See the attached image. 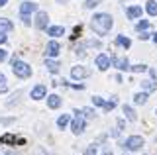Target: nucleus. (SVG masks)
<instances>
[{
  "label": "nucleus",
  "mask_w": 157,
  "mask_h": 155,
  "mask_svg": "<svg viewBox=\"0 0 157 155\" xmlns=\"http://www.w3.org/2000/svg\"><path fill=\"white\" fill-rule=\"evenodd\" d=\"M114 26V20H112L110 14H94L90 20V28L94 30V33H98V36H106L108 32H110V28Z\"/></svg>",
  "instance_id": "nucleus-1"
},
{
  "label": "nucleus",
  "mask_w": 157,
  "mask_h": 155,
  "mask_svg": "<svg viewBox=\"0 0 157 155\" xmlns=\"http://www.w3.org/2000/svg\"><path fill=\"white\" fill-rule=\"evenodd\" d=\"M12 71H14L16 77H20V79H28V77L32 75V67H29L28 63H24V61H18L16 57H14V61H12Z\"/></svg>",
  "instance_id": "nucleus-2"
},
{
  "label": "nucleus",
  "mask_w": 157,
  "mask_h": 155,
  "mask_svg": "<svg viewBox=\"0 0 157 155\" xmlns=\"http://www.w3.org/2000/svg\"><path fill=\"white\" fill-rule=\"evenodd\" d=\"M124 147L130 149V151H137V149L144 147V138H141V135H130V138L126 139Z\"/></svg>",
  "instance_id": "nucleus-3"
},
{
  "label": "nucleus",
  "mask_w": 157,
  "mask_h": 155,
  "mask_svg": "<svg viewBox=\"0 0 157 155\" xmlns=\"http://www.w3.org/2000/svg\"><path fill=\"white\" fill-rule=\"evenodd\" d=\"M71 130H73V134H77V135L85 132V118L78 114V110H77V118L73 120V124H71Z\"/></svg>",
  "instance_id": "nucleus-4"
},
{
  "label": "nucleus",
  "mask_w": 157,
  "mask_h": 155,
  "mask_svg": "<svg viewBox=\"0 0 157 155\" xmlns=\"http://www.w3.org/2000/svg\"><path fill=\"white\" fill-rule=\"evenodd\" d=\"M94 63H96L98 71H106L108 67H110V57H108V55H104V53H100V55H96Z\"/></svg>",
  "instance_id": "nucleus-5"
},
{
  "label": "nucleus",
  "mask_w": 157,
  "mask_h": 155,
  "mask_svg": "<svg viewBox=\"0 0 157 155\" xmlns=\"http://www.w3.org/2000/svg\"><path fill=\"white\" fill-rule=\"evenodd\" d=\"M47 20H49L47 12H37V16H36V28L45 30V28H47Z\"/></svg>",
  "instance_id": "nucleus-6"
},
{
  "label": "nucleus",
  "mask_w": 157,
  "mask_h": 155,
  "mask_svg": "<svg viewBox=\"0 0 157 155\" xmlns=\"http://www.w3.org/2000/svg\"><path fill=\"white\" fill-rule=\"evenodd\" d=\"M59 51H61V45H59L57 41H49V43H47V47H45L47 57H57Z\"/></svg>",
  "instance_id": "nucleus-7"
},
{
  "label": "nucleus",
  "mask_w": 157,
  "mask_h": 155,
  "mask_svg": "<svg viewBox=\"0 0 157 155\" xmlns=\"http://www.w3.org/2000/svg\"><path fill=\"white\" fill-rule=\"evenodd\" d=\"M90 75V71L85 69V67H73L71 69V77L73 79H85V77Z\"/></svg>",
  "instance_id": "nucleus-8"
},
{
  "label": "nucleus",
  "mask_w": 157,
  "mask_h": 155,
  "mask_svg": "<svg viewBox=\"0 0 157 155\" xmlns=\"http://www.w3.org/2000/svg\"><path fill=\"white\" fill-rule=\"evenodd\" d=\"M32 12H37V4L36 2H24L22 6H20V14H26V16H29Z\"/></svg>",
  "instance_id": "nucleus-9"
},
{
  "label": "nucleus",
  "mask_w": 157,
  "mask_h": 155,
  "mask_svg": "<svg viewBox=\"0 0 157 155\" xmlns=\"http://www.w3.org/2000/svg\"><path fill=\"white\" fill-rule=\"evenodd\" d=\"M112 63H114V67L120 69V71H130V63H128V59H124V57H114Z\"/></svg>",
  "instance_id": "nucleus-10"
},
{
  "label": "nucleus",
  "mask_w": 157,
  "mask_h": 155,
  "mask_svg": "<svg viewBox=\"0 0 157 155\" xmlns=\"http://www.w3.org/2000/svg\"><path fill=\"white\" fill-rule=\"evenodd\" d=\"M45 93H47V89L43 85H37L36 89L32 90V98L33 100H39V98H43V96H45Z\"/></svg>",
  "instance_id": "nucleus-11"
},
{
  "label": "nucleus",
  "mask_w": 157,
  "mask_h": 155,
  "mask_svg": "<svg viewBox=\"0 0 157 155\" xmlns=\"http://www.w3.org/2000/svg\"><path fill=\"white\" fill-rule=\"evenodd\" d=\"M126 16L130 18V20H136V18L141 16V6H130L126 10Z\"/></svg>",
  "instance_id": "nucleus-12"
},
{
  "label": "nucleus",
  "mask_w": 157,
  "mask_h": 155,
  "mask_svg": "<svg viewBox=\"0 0 157 155\" xmlns=\"http://www.w3.org/2000/svg\"><path fill=\"white\" fill-rule=\"evenodd\" d=\"M47 106L51 110H55L61 106V96H57V94H51V96H47Z\"/></svg>",
  "instance_id": "nucleus-13"
},
{
  "label": "nucleus",
  "mask_w": 157,
  "mask_h": 155,
  "mask_svg": "<svg viewBox=\"0 0 157 155\" xmlns=\"http://www.w3.org/2000/svg\"><path fill=\"white\" fill-rule=\"evenodd\" d=\"M65 33V30H63V26H51L47 28V36H53V37H59Z\"/></svg>",
  "instance_id": "nucleus-14"
},
{
  "label": "nucleus",
  "mask_w": 157,
  "mask_h": 155,
  "mask_svg": "<svg viewBox=\"0 0 157 155\" xmlns=\"http://www.w3.org/2000/svg\"><path fill=\"white\" fill-rule=\"evenodd\" d=\"M24 143V139H16V135H12V134H4L2 138H0V143Z\"/></svg>",
  "instance_id": "nucleus-15"
},
{
  "label": "nucleus",
  "mask_w": 157,
  "mask_h": 155,
  "mask_svg": "<svg viewBox=\"0 0 157 155\" xmlns=\"http://www.w3.org/2000/svg\"><path fill=\"white\" fill-rule=\"evenodd\" d=\"M14 24L8 20V18H0V32H12Z\"/></svg>",
  "instance_id": "nucleus-16"
},
{
  "label": "nucleus",
  "mask_w": 157,
  "mask_h": 155,
  "mask_svg": "<svg viewBox=\"0 0 157 155\" xmlns=\"http://www.w3.org/2000/svg\"><path fill=\"white\" fill-rule=\"evenodd\" d=\"M145 10H147L149 16H157V0H147Z\"/></svg>",
  "instance_id": "nucleus-17"
},
{
  "label": "nucleus",
  "mask_w": 157,
  "mask_h": 155,
  "mask_svg": "<svg viewBox=\"0 0 157 155\" xmlns=\"http://www.w3.org/2000/svg\"><path fill=\"white\" fill-rule=\"evenodd\" d=\"M45 67H47V71H49V73H53V75H55L61 65H59L57 61H53V59H47V61H45Z\"/></svg>",
  "instance_id": "nucleus-18"
},
{
  "label": "nucleus",
  "mask_w": 157,
  "mask_h": 155,
  "mask_svg": "<svg viewBox=\"0 0 157 155\" xmlns=\"http://www.w3.org/2000/svg\"><path fill=\"white\" fill-rule=\"evenodd\" d=\"M124 114H126V118L130 120V122H136L137 120V116L134 112V108H130V106H124Z\"/></svg>",
  "instance_id": "nucleus-19"
},
{
  "label": "nucleus",
  "mask_w": 157,
  "mask_h": 155,
  "mask_svg": "<svg viewBox=\"0 0 157 155\" xmlns=\"http://www.w3.org/2000/svg\"><path fill=\"white\" fill-rule=\"evenodd\" d=\"M69 120H71V118H69V114H63V116H59V120H57V126H59L61 130H65L67 126H69Z\"/></svg>",
  "instance_id": "nucleus-20"
},
{
  "label": "nucleus",
  "mask_w": 157,
  "mask_h": 155,
  "mask_svg": "<svg viewBox=\"0 0 157 155\" xmlns=\"http://www.w3.org/2000/svg\"><path fill=\"white\" fill-rule=\"evenodd\" d=\"M116 45H120V47H126V49H128V47L132 45V41L128 40V37H124V36H118V37H116Z\"/></svg>",
  "instance_id": "nucleus-21"
},
{
  "label": "nucleus",
  "mask_w": 157,
  "mask_h": 155,
  "mask_svg": "<svg viewBox=\"0 0 157 155\" xmlns=\"http://www.w3.org/2000/svg\"><path fill=\"white\" fill-rule=\"evenodd\" d=\"M116 104H118V98H116V96H112V100L104 102V106H102V108H104L106 112H110V110H114V108H116Z\"/></svg>",
  "instance_id": "nucleus-22"
},
{
  "label": "nucleus",
  "mask_w": 157,
  "mask_h": 155,
  "mask_svg": "<svg viewBox=\"0 0 157 155\" xmlns=\"http://www.w3.org/2000/svg\"><path fill=\"white\" fill-rule=\"evenodd\" d=\"M134 102L136 104H145L147 102V93H137L134 96Z\"/></svg>",
  "instance_id": "nucleus-23"
},
{
  "label": "nucleus",
  "mask_w": 157,
  "mask_h": 155,
  "mask_svg": "<svg viewBox=\"0 0 157 155\" xmlns=\"http://www.w3.org/2000/svg\"><path fill=\"white\" fill-rule=\"evenodd\" d=\"M141 86H144L145 93H153V90L157 89V83H153V81H145V83L141 85Z\"/></svg>",
  "instance_id": "nucleus-24"
},
{
  "label": "nucleus",
  "mask_w": 157,
  "mask_h": 155,
  "mask_svg": "<svg viewBox=\"0 0 157 155\" xmlns=\"http://www.w3.org/2000/svg\"><path fill=\"white\" fill-rule=\"evenodd\" d=\"M147 28H149V22H147V20H141V22H137L136 30L137 32H144V30H147Z\"/></svg>",
  "instance_id": "nucleus-25"
},
{
  "label": "nucleus",
  "mask_w": 157,
  "mask_h": 155,
  "mask_svg": "<svg viewBox=\"0 0 157 155\" xmlns=\"http://www.w3.org/2000/svg\"><path fill=\"white\" fill-rule=\"evenodd\" d=\"M130 71H134V73H144V71H147V67H145V65H134V67H130Z\"/></svg>",
  "instance_id": "nucleus-26"
},
{
  "label": "nucleus",
  "mask_w": 157,
  "mask_h": 155,
  "mask_svg": "<svg viewBox=\"0 0 157 155\" xmlns=\"http://www.w3.org/2000/svg\"><path fill=\"white\" fill-rule=\"evenodd\" d=\"M98 4H100V0H86L85 8H94V6H98Z\"/></svg>",
  "instance_id": "nucleus-27"
},
{
  "label": "nucleus",
  "mask_w": 157,
  "mask_h": 155,
  "mask_svg": "<svg viewBox=\"0 0 157 155\" xmlns=\"http://www.w3.org/2000/svg\"><path fill=\"white\" fill-rule=\"evenodd\" d=\"M92 104L94 106H104V100H102L100 96H92Z\"/></svg>",
  "instance_id": "nucleus-28"
},
{
  "label": "nucleus",
  "mask_w": 157,
  "mask_h": 155,
  "mask_svg": "<svg viewBox=\"0 0 157 155\" xmlns=\"http://www.w3.org/2000/svg\"><path fill=\"white\" fill-rule=\"evenodd\" d=\"M85 155H96V147H94V145L86 147V149H85Z\"/></svg>",
  "instance_id": "nucleus-29"
},
{
  "label": "nucleus",
  "mask_w": 157,
  "mask_h": 155,
  "mask_svg": "<svg viewBox=\"0 0 157 155\" xmlns=\"http://www.w3.org/2000/svg\"><path fill=\"white\" fill-rule=\"evenodd\" d=\"M81 112H82V114H86L88 118H94V110H90V108H82Z\"/></svg>",
  "instance_id": "nucleus-30"
},
{
  "label": "nucleus",
  "mask_w": 157,
  "mask_h": 155,
  "mask_svg": "<svg viewBox=\"0 0 157 155\" xmlns=\"http://www.w3.org/2000/svg\"><path fill=\"white\" fill-rule=\"evenodd\" d=\"M6 57H8V51L0 49V63H2V61H6Z\"/></svg>",
  "instance_id": "nucleus-31"
},
{
  "label": "nucleus",
  "mask_w": 157,
  "mask_h": 155,
  "mask_svg": "<svg viewBox=\"0 0 157 155\" xmlns=\"http://www.w3.org/2000/svg\"><path fill=\"white\" fill-rule=\"evenodd\" d=\"M22 20H24V24H26V26H29V24H32V20H29V16H26V14H22Z\"/></svg>",
  "instance_id": "nucleus-32"
},
{
  "label": "nucleus",
  "mask_w": 157,
  "mask_h": 155,
  "mask_svg": "<svg viewBox=\"0 0 157 155\" xmlns=\"http://www.w3.org/2000/svg\"><path fill=\"white\" fill-rule=\"evenodd\" d=\"M0 86H6V77H4V73H0Z\"/></svg>",
  "instance_id": "nucleus-33"
},
{
  "label": "nucleus",
  "mask_w": 157,
  "mask_h": 155,
  "mask_svg": "<svg viewBox=\"0 0 157 155\" xmlns=\"http://www.w3.org/2000/svg\"><path fill=\"white\" fill-rule=\"evenodd\" d=\"M149 36H151V33H147V32H141V36H140V40H149Z\"/></svg>",
  "instance_id": "nucleus-34"
},
{
  "label": "nucleus",
  "mask_w": 157,
  "mask_h": 155,
  "mask_svg": "<svg viewBox=\"0 0 157 155\" xmlns=\"http://www.w3.org/2000/svg\"><path fill=\"white\" fill-rule=\"evenodd\" d=\"M0 43H6V36H4L2 32H0Z\"/></svg>",
  "instance_id": "nucleus-35"
},
{
  "label": "nucleus",
  "mask_w": 157,
  "mask_h": 155,
  "mask_svg": "<svg viewBox=\"0 0 157 155\" xmlns=\"http://www.w3.org/2000/svg\"><path fill=\"white\" fill-rule=\"evenodd\" d=\"M102 155H114V153H112V151H110V149H106V151H104V153H102Z\"/></svg>",
  "instance_id": "nucleus-36"
},
{
  "label": "nucleus",
  "mask_w": 157,
  "mask_h": 155,
  "mask_svg": "<svg viewBox=\"0 0 157 155\" xmlns=\"http://www.w3.org/2000/svg\"><path fill=\"white\" fill-rule=\"evenodd\" d=\"M6 2L8 0H0V6H6Z\"/></svg>",
  "instance_id": "nucleus-37"
},
{
  "label": "nucleus",
  "mask_w": 157,
  "mask_h": 155,
  "mask_svg": "<svg viewBox=\"0 0 157 155\" xmlns=\"http://www.w3.org/2000/svg\"><path fill=\"white\" fill-rule=\"evenodd\" d=\"M153 41H155V43H157V33H153Z\"/></svg>",
  "instance_id": "nucleus-38"
},
{
  "label": "nucleus",
  "mask_w": 157,
  "mask_h": 155,
  "mask_svg": "<svg viewBox=\"0 0 157 155\" xmlns=\"http://www.w3.org/2000/svg\"><path fill=\"white\" fill-rule=\"evenodd\" d=\"M155 114H157V110H155Z\"/></svg>",
  "instance_id": "nucleus-39"
}]
</instances>
